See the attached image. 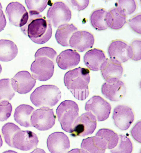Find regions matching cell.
I'll list each match as a JSON object with an SVG mask.
<instances>
[{"label": "cell", "mask_w": 141, "mask_h": 153, "mask_svg": "<svg viewBox=\"0 0 141 153\" xmlns=\"http://www.w3.org/2000/svg\"><path fill=\"white\" fill-rule=\"evenodd\" d=\"M57 55L56 51L49 47L38 49L35 54V60L31 66L33 77L41 81L50 79L54 74Z\"/></svg>", "instance_id": "cell-1"}, {"label": "cell", "mask_w": 141, "mask_h": 153, "mask_svg": "<svg viewBox=\"0 0 141 153\" xmlns=\"http://www.w3.org/2000/svg\"><path fill=\"white\" fill-rule=\"evenodd\" d=\"M24 35L38 44H43L51 39L52 28L49 20L39 13L29 11L26 24L21 27Z\"/></svg>", "instance_id": "cell-2"}, {"label": "cell", "mask_w": 141, "mask_h": 153, "mask_svg": "<svg viewBox=\"0 0 141 153\" xmlns=\"http://www.w3.org/2000/svg\"><path fill=\"white\" fill-rule=\"evenodd\" d=\"M89 73L88 68L79 67L69 71L64 76L65 85L78 100L83 101L89 96Z\"/></svg>", "instance_id": "cell-3"}, {"label": "cell", "mask_w": 141, "mask_h": 153, "mask_svg": "<svg viewBox=\"0 0 141 153\" xmlns=\"http://www.w3.org/2000/svg\"><path fill=\"white\" fill-rule=\"evenodd\" d=\"M61 98L58 87L53 85H41L35 89L30 95L32 103L38 108H48L56 105Z\"/></svg>", "instance_id": "cell-4"}, {"label": "cell", "mask_w": 141, "mask_h": 153, "mask_svg": "<svg viewBox=\"0 0 141 153\" xmlns=\"http://www.w3.org/2000/svg\"><path fill=\"white\" fill-rule=\"evenodd\" d=\"M78 105L72 100L62 102L56 109V114L62 129L66 132H72L74 123L79 117Z\"/></svg>", "instance_id": "cell-5"}, {"label": "cell", "mask_w": 141, "mask_h": 153, "mask_svg": "<svg viewBox=\"0 0 141 153\" xmlns=\"http://www.w3.org/2000/svg\"><path fill=\"white\" fill-rule=\"evenodd\" d=\"M56 116L53 109L41 108L34 111L30 118V123L39 131H47L52 128L55 123Z\"/></svg>", "instance_id": "cell-6"}, {"label": "cell", "mask_w": 141, "mask_h": 153, "mask_svg": "<svg viewBox=\"0 0 141 153\" xmlns=\"http://www.w3.org/2000/svg\"><path fill=\"white\" fill-rule=\"evenodd\" d=\"M95 117L90 112L83 113L74 123L71 136L73 137H85L94 133L97 128Z\"/></svg>", "instance_id": "cell-7"}, {"label": "cell", "mask_w": 141, "mask_h": 153, "mask_svg": "<svg viewBox=\"0 0 141 153\" xmlns=\"http://www.w3.org/2000/svg\"><path fill=\"white\" fill-rule=\"evenodd\" d=\"M47 17L54 27H58L70 21L72 12L70 8L63 2L57 1L48 10Z\"/></svg>", "instance_id": "cell-8"}, {"label": "cell", "mask_w": 141, "mask_h": 153, "mask_svg": "<svg viewBox=\"0 0 141 153\" xmlns=\"http://www.w3.org/2000/svg\"><path fill=\"white\" fill-rule=\"evenodd\" d=\"M85 109L95 117L99 122L103 121L109 118L111 106L109 102L101 96H93L86 103Z\"/></svg>", "instance_id": "cell-9"}, {"label": "cell", "mask_w": 141, "mask_h": 153, "mask_svg": "<svg viewBox=\"0 0 141 153\" xmlns=\"http://www.w3.org/2000/svg\"><path fill=\"white\" fill-rule=\"evenodd\" d=\"M38 139L36 134L29 130H20L16 133L12 140V147L28 151L38 146Z\"/></svg>", "instance_id": "cell-10"}, {"label": "cell", "mask_w": 141, "mask_h": 153, "mask_svg": "<svg viewBox=\"0 0 141 153\" xmlns=\"http://www.w3.org/2000/svg\"><path fill=\"white\" fill-rule=\"evenodd\" d=\"M112 117L115 126L122 131H125L134 122V115L130 107L120 105L114 109Z\"/></svg>", "instance_id": "cell-11"}, {"label": "cell", "mask_w": 141, "mask_h": 153, "mask_svg": "<svg viewBox=\"0 0 141 153\" xmlns=\"http://www.w3.org/2000/svg\"><path fill=\"white\" fill-rule=\"evenodd\" d=\"M36 80L26 71H19L11 79L13 89L20 94L29 93L36 85Z\"/></svg>", "instance_id": "cell-12"}, {"label": "cell", "mask_w": 141, "mask_h": 153, "mask_svg": "<svg viewBox=\"0 0 141 153\" xmlns=\"http://www.w3.org/2000/svg\"><path fill=\"white\" fill-rule=\"evenodd\" d=\"M6 13L9 22L15 26L22 27L26 24L29 13L23 5L18 2H12L7 5Z\"/></svg>", "instance_id": "cell-13"}, {"label": "cell", "mask_w": 141, "mask_h": 153, "mask_svg": "<svg viewBox=\"0 0 141 153\" xmlns=\"http://www.w3.org/2000/svg\"><path fill=\"white\" fill-rule=\"evenodd\" d=\"M95 39L92 33L86 30L77 31L69 40V46L80 52L90 49L93 46Z\"/></svg>", "instance_id": "cell-14"}, {"label": "cell", "mask_w": 141, "mask_h": 153, "mask_svg": "<svg viewBox=\"0 0 141 153\" xmlns=\"http://www.w3.org/2000/svg\"><path fill=\"white\" fill-rule=\"evenodd\" d=\"M101 92L106 98L111 101L117 102L122 99L126 94L124 83L120 80L103 83Z\"/></svg>", "instance_id": "cell-15"}, {"label": "cell", "mask_w": 141, "mask_h": 153, "mask_svg": "<svg viewBox=\"0 0 141 153\" xmlns=\"http://www.w3.org/2000/svg\"><path fill=\"white\" fill-rule=\"evenodd\" d=\"M101 75L107 82L119 80L122 76L123 68L121 63L111 59H106L101 65Z\"/></svg>", "instance_id": "cell-16"}, {"label": "cell", "mask_w": 141, "mask_h": 153, "mask_svg": "<svg viewBox=\"0 0 141 153\" xmlns=\"http://www.w3.org/2000/svg\"><path fill=\"white\" fill-rule=\"evenodd\" d=\"M47 146L51 153H66L70 147L69 138L62 132H55L49 136Z\"/></svg>", "instance_id": "cell-17"}, {"label": "cell", "mask_w": 141, "mask_h": 153, "mask_svg": "<svg viewBox=\"0 0 141 153\" xmlns=\"http://www.w3.org/2000/svg\"><path fill=\"white\" fill-rule=\"evenodd\" d=\"M128 45L124 41L116 39L110 44L108 49L110 59L120 63L125 62L130 59L128 55Z\"/></svg>", "instance_id": "cell-18"}, {"label": "cell", "mask_w": 141, "mask_h": 153, "mask_svg": "<svg viewBox=\"0 0 141 153\" xmlns=\"http://www.w3.org/2000/svg\"><path fill=\"white\" fill-rule=\"evenodd\" d=\"M80 55L75 50L68 49L64 50L58 56L56 62L58 67L63 70L70 69L78 65Z\"/></svg>", "instance_id": "cell-19"}, {"label": "cell", "mask_w": 141, "mask_h": 153, "mask_svg": "<svg viewBox=\"0 0 141 153\" xmlns=\"http://www.w3.org/2000/svg\"><path fill=\"white\" fill-rule=\"evenodd\" d=\"M105 20L108 27L118 30L126 23L127 16L119 7H114L107 12Z\"/></svg>", "instance_id": "cell-20"}, {"label": "cell", "mask_w": 141, "mask_h": 153, "mask_svg": "<svg viewBox=\"0 0 141 153\" xmlns=\"http://www.w3.org/2000/svg\"><path fill=\"white\" fill-rule=\"evenodd\" d=\"M106 59V56L104 52L97 48L89 50L84 56L85 65L90 70L93 71L100 70L101 65Z\"/></svg>", "instance_id": "cell-21"}, {"label": "cell", "mask_w": 141, "mask_h": 153, "mask_svg": "<svg viewBox=\"0 0 141 153\" xmlns=\"http://www.w3.org/2000/svg\"><path fill=\"white\" fill-rule=\"evenodd\" d=\"M35 109L28 105L22 104L17 107L14 114L15 121L20 126L25 127H32L30 118Z\"/></svg>", "instance_id": "cell-22"}, {"label": "cell", "mask_w": 141, "mask_h": 153, "mask_svg": "<svg viewBox=\"0 0 141 153\" xmlns=\"http://www.w3.org/2000/svg\"><path fill=\"white\" fill-rule=\"evenodd\" d=\"M81 147L88 153H105L106 144L99 137H90L83 140Z\"/></svg>", "instance_id": "cell-23"}, {"label": "cell", "mask_w": 141, "mask_h": 153, "mask_svg": "<svg viewBox=\"0 0 141 153\" xmlns=\"http://www.w3.org/2000/svg\"><path fill=\"white\" fill-rule=\"evenodd\" d=\"M18 53V47L14 42L7 39L0 40V61L7 62L12 60Z\"/></svg>", "instance_id": "cell-24"}, {"label": "cell", "mask_w": 141, "mask_h": 153, "mask_svg": "<svg viewBox=\"0 0 141 153\" xmlns=\"http://www.w3.org/2000/svg\"><path fill=\"white\" fill-rule=\"evenodd\" d=\"M78 28L73 24H65L58 27L55 38L59 44L63 47L69 46V40L72 34L78 31Z\"/></svg>", "instance_id": "cell-25"}, {"label": "cell", "mask_w": 141, "mask_h": 153, "mask_svg": "<svg viewBox=\"0 0 141 153\" xmlns=\"http://www.w3.org/2000/svg\"><path fill=\"white\" fill-rule=\"evenodd\" d=\"M107 12L104 8H99L92 13L90 16V21L94 28L99 31L105 30L108 28L105 20Z\"/></svg>", "instance_id": "cell-26"}, {"label": "cell", "mask_w": 141, "mask_h": 153, "mask_svg": "<svg viewBox=\"0 0 141 153\" xmlns=\"http://www.w3.org/2000/svg\"><path fill=\"white\" fill-rule=\"evenodd\" d=\"M96 136L102 139L106 144L107 149H112L117 146L119 136L111 129L103 128L97 131Z\"/></svg>", "instance_id": "cell-27"}, {"label": "cell", "mask_w": 141, "mask_h": 153, "mask_svg": "<svg viewBox=\"0 0 141 153\" xmlns=\"http://www.w3.org/2000/svg\"><path fill=\"white\" fill-rule=\"evenodd\" d=\"M15 94V91L12 87L11 80L9 79L0 80V102L12 100Z\"/></svg>", "instance_id": "cell-28"}, {"label": "cell", "mask_w": 141, "mask_h": 153, "mask_svg": "<svg viewBox=\"0 0 141 153\" xmlns=\"http://www.w3.org/2000/svg\"><path fill=\"white\" fill-rule=\"evenodd\" d=\"M117 146L111 149L112 153H132L133 145L130 138L126 136L120 134Z\"/></svg>", "instance_id": "cell-29"}, {"label": "cell", "mask_w": 141, "mask_h": 153, "mask_svg": "<svg viewBox=\"0 0 141 153\" xmlns=\"http://www.w3.org/2000/svg\"><path fill=\"white\" fill-rule=\"evenodd\" d=\"M21 129L16 124L12 123H7L2 127V134L6 144L12 147V140L14 135Z\"/></svg>", "instance_id": "cell-30"}, {"label": "cell", "mask_w": 141, "mask_h": 153, "mask_svg": "<svg viewBox=\"0 0 141 153\" xmlns=\"http://www.w3.org/2000/svg\"><path fill=\"white\" fill-rule=\"evenodd\" d=\"M128 55L129 59L135 61L141 59V41L134 39L128 45Z\"/></svg>", "instance_id": "cell-31"}, {"label": "cell", "mask_w": 141, "mask_h": 153, "mask_svg": "<svg viewBox=\"0 0 141 153\" xmlns=\"http://www.w3.org/2000/svg\"><path fill=\"white\" fill-rule=\"evenodd\" d=\"M115 6L120 8L126 16L134 13L137 8V2L135 1H119Z\"/></svg>", "instance_id": "cell-32"}, {"label": "cell", "mask_w": 141, "mask_h": 153, "mask_svg": "<svg viewBox=\"0 0 141 153\" xmlns=\"http://www.w3.org/2000/svg\"><path fill=\"white\" fill-rule=\"evenodd\" d=\"M48 1H25L29 11L39 13L44 10L47 6Z\"/></svg>", "instance_id": "cell-33"}, {"label": "cell", "mask_w": 141, "mask_h": 153, "mask_svg": "<svg viewBox=\"0 0 141 153\" xmlns=\"http://www.w3.org/2000/svg\"><path fill=\"white\" fill-rule=\"evenodd\" d=\"M12 111V105L9 101L0 102V122L7 120L11 116Z\"/></svg>", "instance_id": "cell-34"}, {"label": "cell", "mask_w": 141, "mask_h": 153, "mask_svg": "<svg viewBox=\"0 0 141 153\" xmlns=\"http://www.w3.org/2000/svg\"><path fill=\"white\" fill-rule=\"evenodd\" d=\"M128 24L131 29L137 33L141 34V15L137 14L128 20Z\"/></svg>", "instance_id": "cell-35"}, {"label": "cell", "mask_w": 141, "mask_h": 153, "mask_svg": "<svg viewBox=\"0 0 141 153\" xmlns=\"http://www.w3.org/2000/svg\"><path fill=\"white\" fill-rule=\"evenodd\" d=\"M68 2L75 9L78 11L83 10L87 7L89 4V1H69Z\"/></svg>", "instance_id": "cell-36"}, {"label": "cell", "mask_w": 141, "mask_h": 153, "mask_svg": "<svg viewBox=\"0 0 141 153\" xmlns=\"http://www.w3.org/2000/svg\"><path fill=\"white\" fill-rule=\"evenodd\" d=\"M133 138L137 142L141 143V121L137 122L131 131Z\"/></svg>", "instance_id": "cell-37"}, {"label": "cell", "mask_w": 141, "mask_h": 153, "mask_svg": "<svg viewBox=\"0 0 141 153\" xmlns=\"http://www.w3.org/2000/svg\"><path fill=\"white\" fill-rule=\"evenodd\" d=\"M3 7L0 3V32L4 30L6 25V17L3 12Z\"/></svg>", "instance_id": "cell-38"}, {"label": "cell", "mask_w": 141, "mask_h": 153, "mask_svg": "<svg viewBox=\"0 0 141 153\" xmlns=\"http://www.w3.org/2000/svg\"><path fill=\"white\" fill-rule=\"evenodd\" d=\"M66 153H88L87 152L85 151L84 149H72L70 151Z\"/></svg>", "instance_id": "cell-39"}, {"label": "cell", "mask_w": 141, "mask_h": 153, "mask_svg": "<svg viewBox=\"0 0 141 153\" xmlns=\"http://www.w3.org/2000/svg\"><path fill=\"white\" fill-rule=\"evenodd\" d=\"M30 153H46L44 150L41 149L37 148Z\"/></svg>", "instance_id": "cell-40"}, {"label": "cell", "mask_w": 141, "mask_h": 153, "mask_svg": "<svg viewBox=\"0 0 141 153\" xmlns=\"http://www.w3.org/2000/svg\"><path fill=\"white\" fill-rule=\"evenodd\" d=\"M2 153H18L17 152L14 151L13 150H7L6 151Z\"/></svg>", "instance_id": "cell-41"}, {"label": "cell", "mask_w": 141, "mask_h": 153, "mask_svg": "<svg viewBox=\"0 0 141 153\" xmlns=\"http://www.w3.org/2000/svg\"><path fill=\"white\" fill-rule=\"evenodd\" d=\"M3 144V140H2L1 136V134H0V148L2 147Z\"/></svg>", "instance_id": "cell-42"}, {"label": "cell", "mask_w": 141, "mask_h": 153, "mask_svg": "<svg viewBox=\"0 0 141 153\" xmlns=\"http://www.w3.org/2000/svg\"><path fill=\"white\" fill-rule=\"evenodd\" d=\"M2 71V67L1 65L0 64V74H1V73Z\"/></svg>", "instance_id": "cell-43"}]
</instances>
